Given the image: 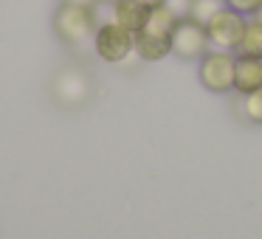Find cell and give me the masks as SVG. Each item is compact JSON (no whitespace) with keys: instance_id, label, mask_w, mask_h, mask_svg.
I'll return each instance as SVG.
<instances>
[{"instance_id":"cell-8","label":"cell","mask_w":262,"mask_h":239,"mask_svg":"<svg viewBox=\"0 0 262 239\" xmlns=\"http://www.w3.org/2000/svg\"><path fill=\"white\" fill-rule=\"evenodd\" d=\"M172 54V40L169 37H155L147 31H138L136 34V57L144 62H161Z\"/></svg>"},{"instance_id":"cell-12","label":"cell","mask_w":262,"mask_h":239,"mask_svg":"<svg viewBox=\"0 0 262 239\" xmlns=\"http://www.w3.org/2000/svg\"><path fill=\"white\" fill-rule=\"evenodd\" d=\"M223 6H226L223 0H189V12H186V17H189V20H194V23H200V26H206L217 12H220Z\"/></svg>"},{"instance_id":"cell-2","label":"cell","mask_w":262,"mask_h":239,"mask_svg":"<svg viewBox=\"0 0 262 239\" xmlns=\"http://www.w3.org/2000/svg\"><path fill=\"white\" fill-rule=\"evenodd\" d=\"M234 65H237V54L234 51H220L211 48L198 65V79L209 93H231L234 90Z\"/></svg>"},{"instance_id":"cell-17","label":"cell","mask_w":262,"mask_h":239,"mask_svg":"<svg viewBox=\"0 0 262 239\" xmlns=\"http://www.w3.org/2000/svg\"><path fill=\"white\" fill-rule=\"evenodd\" d=\"M256 17H262V9H259V14H256Z\"/></svg>"},{"instance_id":"cell-1","label":"cell","mask_w":262,"mask_h":239,"mask_svg":"<svg viewBox=\"0 0 262 239\" xmlns=\"http://www.w3.org/2000/svg\"><path fill=\"white\" fill-rule=\"evenodd\" d=\"M99 29L96 20V6H76V3H65L54 14V31L65 45H85Z\"/></svg>"},{"instance_id":"cell-10","label":"cell","mask_w":262,"mask_h":239,"mask_svg":"<svg viewBox=\"0 0 262 239\" xmlns=\"http://www.w3.org/2000/svg\"><path fill=\"white\" fill-rule=\"evenodd\" d=\"M178 20L181 17L164 3V6H155L152 12H149V20H147V26H144V31H147V34H155V37H169L172 40V31H175Z\"/></svg>"},{"instance_id":"cell-5","label":"cell","mask_w":262,"mask_h":239,"mask_svg":"<svg viewBox=\"0 0 262 239\" xmlns=\"http://www.w3.org/2000/svg\"><path fill=\"white\" fill-rule=\"evenodd\" d=\"M211 51V42H209V31L206 26L194 23L189 17H181L172 31V54L178 59H203L206 54Z\"/></svg>"},{"instance_id":"cell-11","label":"cell","mask_w":262,"mask_h":239,"mask_svg":"<svg viewBox=\"0 0 262 239\" xmlns=\"http://www.w3.org/2000/svg\"><path fill=\"white\" fill-rule=\"evenodd\" d=\"M237 57L262 59V17H248L243 42H239V48H237Z\"/></svg>"},{"instance_id":"cell-4","label":"cell","mask_w":262,"mask_h":239,"mask_svg":"<svg viewBox=\"0 0 262 239\" xmlns=\"http://www.w3.org/2000/svg\"><path fill=\"white\" fill-rule=\"evenodd\" d=\"M245 26H248V17H243L239 12L223 6L214 17L206 23V31H209V42L211 48H220V51H234L237 54L239 42H243Z\"/></svg>"},{"instance_id":"cell-16","label":"cell","mask_w":262,"mask_h":239,"mask_svg":"<svg viewBox=\"0 0 262 239\" xmlns=\"http://www.w3.org/2000/svg\"><path fill=\"white\" fill-rule=\"evenodd\" d=\"M141 3H147L149 9H155V6H164L166 0H141Z\"/></svg>"},{"instance_id":"cell-9","label":"cell","mask_w":262,"mask_h":239,"mask_svg":"<svg viewBox=\"0 0 262 239\" xmlns=\"http://www.w3.org/2000/svg\"><path fill=\"white\" fill-rule=\"evenodd\" d=\"M57 96L68 104H76L88 96V76L79 70H68V74L59 76L57 82Z\"/></svg>"},{"instance_id":"cell-15","label":"cell","mask_w":262,"mask_h":239,"mask_svg":"<svg viewBox=\"0 0 262 239\" xmlns=\"http://www.w3.org/2000/svg\"><path fill=\"white\" fill-rule=\"evenodd\" d=\"M65 3H76V6H96L99 0H65Z\"/></svg>"},{"instance_id":"cell-6","label":"cell","mask_w":262,"mask_h":239,"mask_svg":"<svg viewBox=\"0 0 262 239\" xmlns=\"http://www.w3.org/2000/svg\"><path fill=\"white\" fill-rule=\"evenodd\" d=\"M149 12H152V9H149L147 3H141V0H113L110 20L119 23L121 29H127L130 34H138V31H144V26H147Z\"/></svg>"},{"instance_id":"cell-14","label":"cell","mask_w":262,"mask_h":239,"mask_svg":"<svg viewBox=\"0 0 262 239\" xmlns=\"http://www.w3.org/2000/svg\"><path fill=\"white\" fill-rule=\"evenodd\" d=\"M223 3L234 12H239L243 17H256L262 9V0H223Z\"/></svg>"},{"instance_id":"cell-13","label":"cell","mask_w":262,"mask_h":239,"mask_svg":"<svg viewBox=\"0 0 262 239\" xmlns=\"http://www.w3.org/2000/svg\"><path fill=\"white\" fill-rule=\"evenodd\" d=\"M239 107H243V115L251 124H262V87L254 93H248V96H243Z\"/></svg>"},{"instance_id":"cell-3","label":"cell","mask_w":262,"mask_h":239,"mask_svg":"<svg viewBox=\"0 0 262 239\" xmlns=\"http://www.w3.org/2000/svg\"><path fill=\"white\" fill-rule=\"evenodd\" d=\"M93 51L104 62L119 65L124 59H130V54H136V34H130L113 20H104V23H99L96 34H93Z\"/></svg>"},{"instance_id":"cell-7","label":"cell","mask_w":262,"mask_h":239,"mask_svg":"<svg viewBox=\"0 0 262 239\" xmlns=\"http://www.w3.org/2000/svg\"><path fill=\"white\" fill-rule=\"evenodd\" d=\"M259 87H262V59L237 57V65H234V90L239 96H248V93L259 90Z\"/></svg>"}]
</instances>
